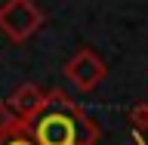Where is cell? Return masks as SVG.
I'll use <instances>...</instances> for the list:
<instances>
[{
  "mask_svg": "<svg viewBox=\"0 0 148 145\" xmlns=\"http://www.w3.org/2000/svg\"><path fill=\"white\" fill-rule=\"evenodd\" d=\"M34 145H96L102 136L99 124L62 90H49L46 102L28 120Z\"/></svg>",
  "mask_w": 148,
  "mask_h": 145,
  "instance_id": "obj_1",
  "label": "cell"
},
{
  "mask_svg": "<svg viewBox=\"0 0 148 145\" xmlns=\"http://www.w3.org/2000/svg\"><path fill=\"white\" fill-rule=\"evenodd\" d=\"M43 25V9L34 0H6L0 6V31L12 43H25L40 31Z\"/></svg>",
  "mask_w": 148,
  "mask_h": 145,
  "instance_id": "obj_2",
  "label": "cell"
},
{
  "mask_svg": "<svg viewBox=\"0 0 148 145\" xmlns=\"http://www.w3.org/2000/svg\"><path fill=\"white\" fill-rule=\"evenodd\" d=\"M105 71H108V68H105V62L92 53L90 46L77 49V53L65 62V77H68V80H71L80 93L96 90V87L105 80Z\"/></svg>",
  "mask_w": 148,
  "mask_h": 145,
  "instance_id": "obj_3",
  "label": "cell"
},
{
  "mask_svg": "<svg viewBox=\"0 0 148 145\" xmlns=\"http://www.w3.org/2000/svg\"><path fill=\"white\" fill-rule=\"evenodd\" d=\"M43 102H46V93L40 90L37 83H22V87H16V90H12V96L6 99V105L28 124V120L40 111V105H43Z\"/></svg>",
  "mask_w": 148,
  "mask_h": 145,
  "instance_id": "obj_4",
  "label": "cell"
},
{
  "mask_svg": "<svg viewBox=\"0 0 148 145\" xmlns=\"http://www.w3.org/2000/svg\"><path fill=\"white\" fill-rule=\"evenodd\" d=\"M22 130H28V124L9 108L6 102H0V139H3V136H12V133H22Z\"/></svg>",
  "mask_w": 148,
  "mask_h": 145,
  "instance_id": "obj_5",
  "label": "cell"
},
{
  "mask_svg": "<svg viewBox=\"0 0 148 145\" xmlns=\"http://www.w3.org/2000/svg\"><path fill=\"white\" fill-rule=\"evenodd\" d=\"M130 124L136 130H148V102H139L130 108Z\"/></svg>",
  "mask_w": 148,
  "mask_h": 145,
  "instance_id": "obj_6",
  "label": "cell"
},
{
  "mask_svg": "<svg viewBox=\"0 0 148 145\" xmlns=\"http://www.w3.org/2000/svg\"><path fill=\"white\" fill-rule=\"evenodd\" d=\"M0 145H34V139L28 136V130H22V133H12V136H3Z\"/></svg>",
  "mask_w": 148,
  "mask_h": 145,
  "instance_id": "obj_7",
  "label": "cell"
}]
</instances>
